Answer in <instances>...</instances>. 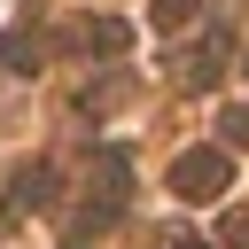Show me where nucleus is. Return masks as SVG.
Segmentation results:
<instances>
[{"label": "nucleus", "mask_w": 249, "mask_h": 249, "mask_svg": "<svg viewBox=\"0 0 249 249\" xmlns=\"http://www.w3.org/2000/svg\"><path fill=\"white\" fill-rule=\"evenodd\" d=\"M0 62H8L16 78H31V70L47 62V31H31V23H16V31L0 39Z\"/></svg>", "instance_id": "obj_2"}, {"label": "nucleus", "mask_w": 249, "mask_h": 249, "mask_svg": "<svg viewBox=\"0 0 249 249\" xmlns=\"http://www.w3.org/2000/svg\"><path fill=\"white\" fill-rule=\"evenodd\" d=\"M226 179H233L226 148H187V156L171 163V195H179V202H218Z\"/></svg>", "instance_id": "obj_1"}, {"label": "nucleus", "mask_w": 249, "mask_h": 249, "mask_svg": "<svg viewBox=\"0 0 249 249\" xmlns=\"http://www.w3.org/2000/svg\"><path fill=\"white\" fill-rule=\"evenodd\" d=\"M124 47H132V31H124V23H109V16H101V23H93V54H124Z\"/></svg>", "instance_id": "obj_5"}, {"label": "nucleus", "mask_w": 249, "mask_h": 249, "mask_svg": "<svg viewBox=\"0 0 249 249\" xmlns=\"http://www.w3.org/2000/svg\"><path fill=\"white\" fill-rule=\"evenodd\" d=\"M218 140H226V148H249V101L218 109Z\"/></svg>", "instance_id": "obj_4"}, {"label": "nucleus", "mask_w": 249, "mask_h": 249, "mask_svg": "<svg viewBox=\"0 0 249 249\" xmlns=\"http://www.w3.org/2000/svg\"><path fill=\"white\" fill-rule=\"evenodd\" d=\"M179 249H210V241H179Z\"/></svg>", "instance_id": "obj_8"}, {"label": "nucleus", "mask_w": 249, "mask_h": 249, "mask_svg": "<svg viewBox=\"0 0 249 249\" xmlns=\"http://www.w3.org/2000/svg\"><path fill=\"white\" fill-rule=\"evenodd\" d=\"M47 202H54V171H47V163H31V171L16 179V210H47Z\"/></svg>", "instance_id": "obj_3"}, {"label": "nucleus", "mask_w": 249, "mask_h": 249, "mask_svg": "<svg viewBox=\"0 0 249 249\" xmlns=\"http://www.w3.org/2000/svg\"><path fill=\"white\" fill-rule=\"evenodd\" d=\"M226 233H233V241H249V210H233V218H226Z\"/></svg>", "instance_id": "obj_7"}, {"label": "nucleus", "mask_w": 249, "mask_h": 249, "mask_svg": "<svg viewBox=\"0 0 249 249\" xmlns=\"http://www.w3.org/2000/svg\"><path fill=\"white\" fill-rule=\"evenodd\" d=\"M179 23H195V0H156V31H179Z\"/></svg>", "instance_id": "obj_6"}]
</instances>
